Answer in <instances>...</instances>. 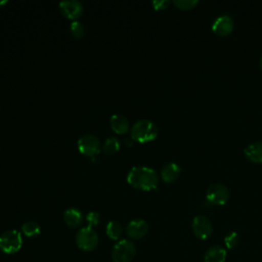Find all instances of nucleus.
<instances>
[{"mask_svg": "<svg viewBox=\"0 0 262 262\" xmlns=\"http://www.w3.org/2000/svg\"><path fill=\"white\" fill-rule=\"evenodd\" d=\"M151 5L157 10H164L170 5V1L169 0H154L151 2Z\"/></svg>", "mask_w": 262, "mask_h": 262, "instance_id": "b1692460", "label": "nucleus"}, {"mask_svg": "<svg viewBox=\"0 0 262 262\" xmlns=\"http://www.w3.org/2000/svg\"><path fill=\"white\" fill-rule=\"evenodd\" d=\"M135 254V245L131 241L121 239L113 248L112 259L114 262H131Z\"/></svg>", "mask_w": 262, "mask_h": 262, "instance_id": "20e7f679", "label": "nucleus"}, {"mask_svg": "<svg viewBox=\"0 0 262 262\" xmlns=\"http://www.w3.org/2000/svg\"><path fill=\"white\" fill-rule=\"evenodd\" d=\"M60 12L70 19L78 20V18L83 14L84 7L83 4L78 0H66L58 4Z\"/></svg>", "mask_w": 262, "mask_h": 262, "instance_id": "9d476101", "label": "nucleus"}, {"mask_svg": "<svg viewBox=\"0 0 262 262\" xmlns=\"http://www.w3.org/2000/svg\"><path fill=\"white\" fill-rule=\"evenodd\" d=\"M234 29V20L229 14H221L212 23V31L221 37L229 35Z\"/></svg>", "mask_w": 262, "mask_h": 262, "instance_id": "1a4fd4ad", "label": "nucleus"}, {"mask_svg": "<svg viewBox=\"0 0 262 262\" xmlns=\"http://www.w3.org/2000/svg\"><path fill=\"white\" fill-rule=\"evenodd\" d=\"M230 196L228 187L222 183L211 184L206 191V199L213 205L222 206L227 203Z\"/></svg>", "mask_w": 262, "mask_h": 262, "instance_id": "0eeeda50", "label": "nucleus"}, {"mask_svg": "<svg viewBox=\"0 0 262 262\" xmlns=\"http://www.w3.org/2000/svg\"><path fill=\"white\" fill-rule=\"evenodd\" d=\"M86 221L88 223V227H93L99 224L100 222V214L96 211H90L86 215Z\"/></svg>", "mask_w": 262, "mask_h": 262, "instance_id": "5701e85b", "label": "nucleus"}, {"mask_svg": "<svg viewBox=\"0 0 262 262\" xmlns=\"http://www.w3.org/2000/svg\"><path fill=\"white\" fill-rule=\"evenodd\" d=\"M98 235L91 227H83L76 234V244L78 248L85 252L93 251L98 245Z\"/></svg>", "mask_w": 262, "mask_h": 262, "instance_id": "39448f33", "label": "nucleus"}, {"mask_svg": "<svg viewBox=\"0 0 262 262\" xmlns=\"http://www.w3.org/2000/svg\"><path fill=\"white\" fill-rule=\"evenodd\" d=\"M70 31L73 37H75L76 39H81L84 37L85 27L80 20H73L70 26Z\"/></svg>", "mask_w": 262, "mask_h": 262, "instance_id": "aec40b11", "label": "nucleus"}, {"mask_svg": "<svg viewBox=\"0 0 262 262\" xmlns=\"http://www.w3.org/2000/svg\"><path fill=\"white\" fill-rule=\"evenodd\" d=\"M23 246V237L16 229H9L0 235V250L8 255L15 254Z\"/></svg>", "mask_w": 262, "mask_h": 262, "instance_id": "7ed1b4c3", "label": "nucleus"}, {"mask_svg": "<svg viewBox=\"0 0 262 262\" xmlns=\"http://www.w3.org/2000/svg\"><path fill=\"white\" fill-rule=\"evenodd\" d=\"M239 243V236L235 231L228 232L224 237V244L228 250L234 249Z\"/></svg>", "mask_w": 262, "mask_h": 262, "instance_id": "412c9836", "label": "nucleus"}, {"mask_svg": "<svg viewBox=\"0 0 262 262\" xmlns=\"http://www.w3.org/2000/svg\"><path fill=\"white\" fill-rule=\"evenodd\" d=\"M173 3L179 9L188 10L193 8L199 3V1L198 0H174Z\"/></svg>", "mask_w": 262, "mask_h": 262, "instance_id": "4be33fe9", "label": "nucleus"}, {"mask_svg": "<svg viewBox=\"0 0 262 262\" xmlns=\"http://www.w3.org/2000/svg\"><path fill=\"white\" fill-rule=\"evenodd\" d=\"M6 3H7L6 0H1V1H0V5H4V4H6Z\"/></svg>", "mask_w": 262, "mask_h": 262, "instance_id": "a878e982", "label": "nucleus"}, {"mask_svg": "<svg viewBox=\"0 0 262 262\" xmlns=\"http://www.w3.org/2000/svg\"><path fill=\"white\" fill-rule=\"evenodd\" d=\"M105 232H106V235L110 238L117 241L122 236L123 227H122L120 222H118L116 220H113V221H110L107 223L106 228H105Z\"/></svg>", "mask_w": 262, "mask_h": 262, "instance_id": "f3484780", "label": "nucleus"}, {"mask_svg": "<svg viewBox=\"0 0 262 262\" xmlns=\"http://www.w3.org/2000/svg\"><path fill=\"white\" fill-rule=\"evenodd\" d=\"M127 182L139 190H151L158 186L159 175L152 168L137 166L130 169L127 174Z\"/></svg>", "mask_w": 262, "mask_h": 262, "instance_id": "f257e3e1", "label": "nucleus"}, {"mask_svg": "<svg viewBox=\"0 0 262 262\" xmlns=\"http://www.w3.org/2000/svg\"><path fill=\"white\" fill-rule=\"evenodd\" d=\"M226 250L219 246H211L204 255V262H225Z\"/></svg>", "mask_w": 262, "mask_h": 262, "instance_id": "dca6fc26", "label": "nucleus"}, {"mask_svg": "<svg viewBox=\"0 0 262 262\" xmlns=\"http://www.w3.org/2000/svg\"><path fill=\"white\" fill-rule=\"evenodd\" d=\"M21 232L28 237H35L40 234L41 228L37 222L27 221L21 225Z\"/></svg>", "mask_w": 262, "mask_h": 262, "instance_id": "a211bd4d", "label": "nucleus"}, {"mask_svg": "<svg viewBox=\"0 0 262 262\" xmlns=\"http://www.w3.org/2000/svg\"><path fill=\"white\" fill-rule=\"evenodd\" d=\"M244 155L248 161L255 164H261L262 163V141L256 140L249 143L244 149Z\"/></svg>", "mask_w": 262, "mask_h": 262, "instance_id": "f8f14e48", "label": "nucleus"}, {"mask_svg": "<svg viewBox=\"0 0 262 262\" xmlns=\"http://www.w3.org/2000/svg\"><path fill=\"white\" fill-rule=\"evenodd\" d=\"M148 224L141 218L132 219L126 226V233L132 239H140L146 235Z\"/></svg>", "mask_w": 262, "mask_h": 262, "instance_id": "9b49d317", "label": "nucleus"}, {"mask_svg": "<svg viewBox=\"0 0 262 262\" xmlns=\"http://www.w3.org/2000/svg\"><path fill=\"white\" fill-rule=\"evenodd\" d=\"M121 147V142L120 140L115 137V136H111L107 137L102 145V149L104 151V154L106 155H113L115 152H117Z\"/></svg>", "mask_w": 262, "mask_h": 262, "instance_id": "6ab92c4d", "label": "nucleus"}, {"mask_svg": "<svg viewBox=\"0 0 262 262\" xmlns=\"http://www.w3.org/2000/svg\"><path fill=\"white\" fill-rule=\"evenodd\" d=\"M111 129L117 134H125L129 131V120L122 114H114L110 118Z\"/></svg>", "mask_w": 262, "mask_h": 262, "instance_id": "4468645a", "label": "nucleus"}, {"mask_svg": "<svg viewBox=\"0 0 262 262\" xmlns=\"http://www.w3.org/2000/svg\"><path fill=\"white\" fill-rule=\"evenodd\" d=\"M181 173V167L175 162H169L165 164L160 172L161 178L166 183H171L175 181Z\"/></svg>", "mask_w": 262, "mask_h": 262, "instance_id": "ddd939ff", "label": "nucleus"}, {"mask_svg": "<svg viewBox=\"0 0 262 262\" xmlns=\"http://www.w3.org/2000/svg\"><path fill=\"white\" fill-rule=\"evenodd\" d=\"M158 136L157 125L148 119H139L131 127L130 138L134 141L145 143L152 141Z\"/></svg>", "mask_w": 262, "mask_h": 262, "instance_id": "f03ea898", "label": "nucleus"}, {"mask_svg": "<svg viewBox=\"0 0 262 262\" xmlns=\"http://www.w3.org/2000/svg\"><path fill=\"white\" fill-rule=\"evenodd\" d=\"M259 67H260V69L262 70V55H261V57H260V59H259Z\"/></svg>", "mask_w": 262, "mask_h": 262, "instance_id": "393cba45", "label": "nucleus"}, {"mask_svg": "<svg viewBox=\"0 0 262 262\" xmlns=\"http://www.w3.org/2000/svg\"><path fill=\"white\" fill-rule=\"evenodd\" d=\"M79 151L88 157H95L101 150V142L97 136L94 134H84L82 135L77 142Z\"/></svg>", "mask_w": 262, "mask_h": 262, "instance_id": "423d86ee", "label": "nucleus"}, {"mask_svg": "<svg viewBox=\"0 0 262 262\" xmlns=\"http://www.w3.org/2000/svg\"><path fill=\"white\" fill-rule=\"evenodd\" d=\"M63 221L68 226L76 228L83 223L84 216L79 209L69 208L63 212Z\"/></svg>", "mask_w": 262, "mask_h": 262, "instance_id": "2eb2a0df", "label": "nucleus"}, {"mask_svg": "<svg viewBox=\"0 0 262 262\" xmlns=\"http://www.w3.org/2000/svg\"><path fill=\"white\" fill-rule=\"evenodd\" d=\"M193 234L200 239H206L213 233V224L210 219L204 215H196L191 222Z\"/></svg>", "mask_w": 262, "mask_h": 262, "instance_id": "6e6552de", "label": "nucleus"}]
</instances>
